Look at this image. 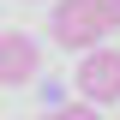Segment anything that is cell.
Here are the masks:
<instances>
[{
  "instance_id": "cell-3",
  "label": "cell",
  "mask_w": 120,
  "mask_h": 120,
  "mask_svg": "<svg viewBox=\"0 0 120 120\" xmlns=\"http://www.w3.org/2000/svg\"><path fill=\"white\" fill-rule=\"evenodd\" d=\"M30 78H42V48H36V36L0 30V84L18 90V84H30Z\"/></svg>"
},
{
  "instance_id": "cell-4",
  "label": "cell",
  "mask_w": 120,
  "mask_h": 120,
  "mask_svg": "<svg viewBox=\"0 0 120 120\" xmlns=\"http://www.w3.org/2000/svg\"><path fill=\"white\" fill-rule=\"evenodd\" d=\"M90 6L102 12V24H108V30H120V0H90Z\"/></svg>"
},
{
  "instance_id": "cell-1",
  "label": "cell",
  "mask_w": 120,
  "mask_h": 120,
  "mask_svg": "<svg viewBox=\"0 0 120 120\" xmlns=\"http://www.w3.org/2000/svg\"><path fill=\"white\" fill-rule=\"evenodd\" d=\"M48 30H54V42L66 48V54H84V48H96L108 36L102 12L90 6V0H54V18H48Z\"/></svg>"
},
{
  "instance_id": "cell-2",
  "label": "cell",
  "mask_w": 120,
  "mask_h": 120,
  "mask_svg": "<svg viewBox=\"0 0 120 120\" xmlns=\"http://www.w3.org/2000/svg\"><path fill=\"white\" fill-rule=\"evenodd\" d=\"M78 102H120V48H84L78 54Z\"/></svg>"
}]
</instances>
